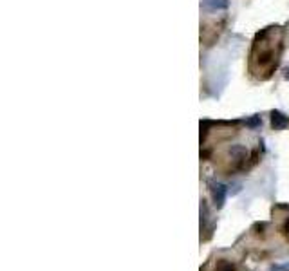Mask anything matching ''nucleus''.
<instances>
[{"mask_svg": "<svg viewBox=\"0 0 289 271\" xmlns=\"http://www.w3.org/2000/svg\"><path fill=\"white\" fill-rule=\"evenodd\" d=\"M280 27H267L260 35H257L250 56V71L259 80H267L277 69L278 56H280Z\"/></svg>", "mask_w": 289, "mask_h": 271, "instance_id": "obj_1", "label": "nucleus"}, {"mask_svg": "<svg viewBox=\"0 0 289 271\" xmlns=\"http://www.w3.org/2000/svg\"><path fill=\"white\" fill-rule=\"evenodd\" d=\"M210 190H212L213 201H215V206L217 208L224 206V201H226V186H224V184H222V183H210Z\"/></svg>", "mask_w": 289, "mask_h": 271, "instance_id": "obj_2", "label": "nucleus"}, {"mask_svg": "<svg viewBox=\"0 0 289 271\" xmlns=\"http://www.w3.org/2000/svg\"><path fill=\"white\" fill-rule=\"evenodd\" d=\"M271 123H273L275 130H280V129H284V127L287 125V119H285L280 112H273V114H271Z\"/></svg>", "mask_w": 289, "mask_h": 271, "instance_id": "obj_3", "label": "nucleus"}, {"mask_svg": "<svg viewBox=\"0 0 289 271\" xmlns=\"http://www.w3.org/2000/svg\"><path fill=\"white\" fill-rule=\"evenodd\" d=\"M215 271H235V266L232 262H228V260H219Z\"/></svg>", "mask_w": 289, "mask_h": 271, "instance_id": "obj_4", "label": "nucleus"}, {"mask_svg": "<svg viewBox=\"0 0 289 271\" xmlns=\"http://www.w3.org/2000/svg\"><path fill=\"white\" fill-rule=\"evenodd\" d=\"M270 271H289V264H280V266H271Z\"/></svg>", "mask_w": 289, "mask_h": 271, "instance_id": "obj_5", "label": "nucleus"}, {"mask_svg": "<svg viewBox=\"0 0 289 271\" xmlns=\"http://www.w3.org/2000/svg\"><path fill=\"white\" fill-rule=\"evenodd\" d=\"M282 232H284L285 237H289V217L284 221V224H282Z\"/></svg>", "mask_w": 289, "mask_h": 271, "instance_id": "obj_6", "label": "nucleus"}]
</instances>
